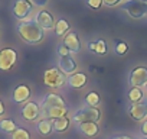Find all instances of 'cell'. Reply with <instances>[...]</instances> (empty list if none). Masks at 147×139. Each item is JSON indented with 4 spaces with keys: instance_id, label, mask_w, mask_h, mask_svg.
I'll return each mask as SVG.
<instances>
[{
    "instance_id": "f546056e",
    "label": "cell",
    "mask_w": 147,
    "mask_h": 139,
    "mask_svg": "<svg viewBox=\"0 0 147 139\" xmlns=\"http://www.w3.org/2000/svg\"><path fill=\"white\" fill-rule=\"evenodd\" d=\"M30 2L33 5H36V6H45L48 3V0H30Z\"/></svg>"
},
{
    "instance_id": "cb8c5ba5",
    "label": "cell",
    "mask_w": 147,
    "mask_h": 139,
    "mask_svg": "<svg viewBox=\"0 0 147 139\" xmlns=\"http://www.w3.org/2000/svg\"><path fill=\"white\" fill-rule=\"evenodd\" d=\"M12 139H30V133L23 127H18L12 133Z\"/></svg>"
},
{
    "instance_id": "8992f818",
    "label": "cell",
    "mask_w": 147,
    "mask_h": 139,
    "mask_svg": "<svg viewBox=\"0 0 147 139\" xmlns=\"http://www.w3.org/2000/svg\"><path fill=\"white\" fill-rule=\"evenodd\" d=\"M124 10L128 12V15L134 19H140L141 16L147 15V5L140 2V0H128L121 6Z\"/></svg>"
},
{
    "instance_id": "9a60e30c",
    "label": "cell",
    "mask_w": 147,
    "mask_h": 139,
    "mask_svg": "<svg viewBox=\"0 0 147 139\" xmlns=\"http://www.w3.org/2000/svg\"><path fill=\"white\" fill-rule=\"evenodd\" d=\"M43 107H55V106H65V100L55 94V93H49L43 97V102H42Z\"/></svg>"
},
{
    "instance_id": "44dd1931",
    "label": "cell",
    "mask_w": 147,
    "mask_h": 139,
    "mask_svg": "<svg viewBox=\"0 0 147 139\" xmlns=\"http://www.w3.org/2000/svg\"><path fill=\"white\" fill-rule=\"evenodd\" d=\"M69 28H71V26H69V23H68L65 19H59V20L56 22V25H55V32H56V35L62 36V35L68 33Z\"/></svg>"
},
{
    "instance_id": "e575fe53",
    "label": "cell",
    "mask_w": 147,
    "mask_h": 139,
    "mask_svg": "<svg viewBox=\"0 0 147 139\" xmlns=\"http://www.w3.org/2000/svg\"><path fill=\"white\" fill-rule=\"evenodd\" d=\"M140 2H143V3H146V5H147V0H140Z\"/></svg>"
},
{
    "instance_id": "3957f363",
    "label": "cell",
    "mask_w": 147,
    "mask_h": 139,
    "mask_svg": "<svg viewBox=\"0 0 147 139\" xmlns=\"http://www.w3.org/2000/svg\"><path fill=\"white\" fill-rule=\"evenodd\" d=\"M100 119H101L100 110L97 107H91V106H87V107L78 110L75 114H74V120H75L78 125L80 123H85V122H94V123H97Z\"/></svg>"
},
{
    "instance_id": "8fae6325",
    "label": "cell",
    "mask_w": 147,
    "mask_h": 139,
    "mask_svg": "<svg viewBox=\"0 0 147 139\" xmlns=\"http://www.w3.org/2000/svg\"><path fill=\"white\" fill-rule=\"evenodd\" d=\"M35 20H36V23H38L42 29H55L53 18H52V15H51L48 10H40V12H38Z\"/></svg>"
},
{
    "instance_id": "d6a6232c",
    "label": "cell",
    "mask_w": 147,
    "mask_h": 139,
    "mask_svg": "<svg viewBox=\"0 0 147 139\" xmlns=\"http://www.w3.org/2000/svg\"><path fill=\"white\" fill-rule=\"evenodd\" d=\"M111 139H134V138L127 136V135H118V136H114V138H111Z\"/></svg>"
},
{
    "instance_id": "484cf974",
    "label": "cell",
    "mask_w": 147,
    "mask_h": 139,
    "mask_svg": "<svg viewBox=\"0 0 147 139\" xmlns=\"http://www.w3.org/2000/svg\"><path fill=\"white\" fill-rule=\"evenodd\" d=\"M115 51H117V54H120V55H123V54H125L127 51H128V45L125 44V42H117V46H115Z\"/></svg>"
},
{
    "instance_id": "5b68a950",
    "label": "cell",
    "mask_w": 147,
    "mask_h": 139,
    "mask_svg": "<svg viewBox=\"0 0 147 139\" xmlns=\"http://www.w3.org/2000/svg\"><path fill=\"white\" fill-rule=\"evenodd\" d=\"M33 9V3L30 0H15V3L12 6V13L16 19L25 20Z\"/></svg>"
},
{
    "instance_id": "7a4b0ae2",
    "label": "cell",
    "mask_w": 147,
    "mask_h": 139,
    "mask_svg": "<svg viewBox=\"0 0 147 139\" xmlns=\"http://www.w3.org/2000/svg\"><path fill=\"white\" fill-rule=\"evenodd\" d=\"M66 74H63L59 68H49L43 73V83L51 89H59L66 81Z\"/></svg>"
},
{
    "instance_id": "7c38bea8",
    "label": "cell",
    "mask_w": 147,
    "mask_h": 139,
    "mask_svg": "<svg viewBox=\"0 0 147 139\" xmlns=\"http://www.w3.org/2000/svg\"><path fill=\"white\" fill-rule=\"evenodd\" d=\"M59 70L63 73V74H74L75 73V70H77V62L74 61L69 55L68 57H61V59H59Z\"/></svg>"
},
{
    "instance_id": "836d02e7",
    "label": "cell",
    "mask_w": 147,
    "mask_h": 139,
    "mask_svg": "<svg viewBox=\"0 0 147 139\" xmlns=\"http://www.w3.org/2000/svg\"><path fill=\"white\" fill-rule=\"evenodd\" d=\"M5 110H6V109H5V104H3L2 100H0V116H3V114H5Z\"/></svg>"
},
{
    "instance_id": "7402d4cb",
    "label": "cell",
    "mask_w": 147,
    "mask_h": 139,
    "mask_svg": "<svg viewBox=\"0 0 147 139\" xmlns=\"http://www.w3.org/2000/svg\"><path fill=\"white\" fill-rule=\"evenodd\" d=\"M100 94L98 93H95V91H90L87 96H85V103L88 104V106H91V107H97L98 104H100Z\"/></svg>"
},
{
    "instance_id": "5bb4252c",
    "label": "cell",
    "mask_w": 147,
    "mask_h": 139,
    "mask_svg": "<svg viewBox=\"0 0 147 139\" xmlns=\"http://www.w3.org/2000/svg\"><path fill=\"white\" fill-rule=\"evenodd\" d=\"M43 113L48 119L53 120L58 117H63L68 113V107L66 106H55V107H43Z\"/></svg>"
},
{
    "instance_id": "52a82bcc",
    "label": "cell",
    "mask_w": 147,
    "mask_h": 139,
    "mask_svg": "<svg viewBox=\"0 0 147 139\" xmlns=\"http://www.w3.org/2000/svg\"><path fill=\"white\" fill-rule=\"evenodd\" d=\"M130 83L133 87H144L147 86V68L146 67H136L130 73Z\"/></svg>"
},
{
    "instance_id": "277c9868",
    "label": "cell",
    "mask_w": 147,
    "mask_h": 139,
    "mask_svg": "<svg viewBox=\"0 0 147 139\" xmlns=\"http://www.w3.org/2000/svg\"><path fill=\"white\" fill-rule=\"evenodd\" d=\"M18 61V52L13 48H2L0 49V70L2 71H9L15 67Z\"/></svg>"
},
{
    "instance_id": "d6986e66",
    "label": "cell",
    "mask_w": 147,
    "mask_h": 139,
    "mask_svg": "<svg viewBox=\"0 0 147 139\" xmlns=\"http://www.w3.org/2000/svg\"><path fill=\"white\" fill-rule=\"evenodd\" d=\"M18 129V125L12 119H0V132L3 133H13Z\"/></svg>"
},
{
    "instance_id": "6da1fadb",
    "label": "cell",
    "mask_w": 147,
    "mask_h": 139,
    "mask_svg": "<svg viewBox=\"0 0 147 139\" xmlns=\"http://www.w3.org/2000/svg\"><path fill=\"white\" fill-rule=\"evenodd\" d=\"M16 31L22 41L29 45H36L45 38V29H42L36 23V20H20V23H18L16 26Z\"/></svg>"
},
{
    "instance_id": "2e32d148",
    "label": "cell",
    "mask_w": 147,
    "mask_h": 139,
    "mask_svg": "<svg viewBox=\"0 0 147 139\" xmlns=\"http://www.w3.org/2000/svg\"><path fill=\"white\" fill-rule=\"evenodd\" d=\"M68 84L74 89H82L87 84V76L84 73H75L68 78Z\"/></svg>"
},
{
    "instance_id": "1f68e13d",
    "label": "cell",
    "mask_w": 147,
    "mask_h": 139,
    "mask_svg": "<svg viewBox=\"0 0 147 139\" xmlns=\"http://www.w3.org/2000/svg\"><path fill=\"white\" fill-rule=\"evenodd\" d=\"M88 49L90 51H95L97 49V42H88Z\"/></svg>"
},
{
    "instance_id": "4316f807",
    "label": "cell",
    "mask_w": 147,
    "mask_h": 139,
    "mask_svg": "<svg viewBox=\"0 0 147 139\" xmlns=\"http://www.w3.org/2000/svg\"><path fill=\"white\" fill-rule=\"evenodd\" d=\"M102 2H104V0H87L88 6L92 7V9H100L101 5H102Z\"/></svg>"
},
{
    "instance_id": "e0dca14e",
    "label": "cell",
    "mask_w": 147,
    "mask_h": 139,
    "mask_svg": "<svg viewBox=\"0 0 147 139\" xmlns=\"http://www.w3.org/2000/svg\"><path fill=\"white\" fill-rule=\"evenodd\" d=\"M80 130H81L85 136L94 138V136L98 135L100 127H98V125L94 123V122H85V123H80Z\"/></svg>"
},
{
    "instance_id": "4dcf8cb0",
    "label": "cell",
    "mask_w": 147,
    "mask_h": 139,
    "mask_svg": "<svg viewBox=\"0 0 147 139\" xmlns=\"http://www.w3.org/2000/svg\"><path fill=\"white\" fill-rule=\"evenodd\" d=\"M141 135L147 138V120H144L143 126H141Z\"/></svg>"
},
{
    "instance_id": "d4e9b609",
    "label": "cell",
    "mask_w": 147,
    "mask_h": 139,
    "mask_svg": "<svg viewBox=\"0 0 147 139\" xmlns=\"http://www.w3.org/2000/svg\"><path fill=\"white\" fill-rule=\"evenodd\" d=\"M97 54H105L107 52V44L104 39H100L97 41V49H95Z\"/></svg>"
},
{
    "instance_id": "4fadbf2b",
    "label": "cell",
    "mask_w": 147,
    "mask_h": 139,
    "mask_svg": "<svg viewBox=\"0 0 147 139\" xmlns=\"http://www.w3.org/2000/svg\"><path fill=\"white\" fill-rule=\"evenodd\" d=\"M63 45L69 49V52H80V51H81V42H80L77 33H74V32L65 35V38H63Z\"/></svg>"
},
{
    "instance_id": "9c48e42d",
    "label": "cell",
    "mask_w": 147,
    "mask_h": 139,
    "mask_svg": "<svg viewBox=\"0 0 147 139\" xmlns=\"http://www.w3.org/2000/svg\"><path fill=\"white\" fill-rule=\"evenodd\" d=\"M128 114L134 119V120H143L147 116V102H138V103H133L128 107Z\"/></svg>"
},
{
    "instance_id": "83f0119b",
    "label": "cell",
    "mask_w": 147,
    "mask_h": 139,
    "mask_svg": "<svg viewBox=\"0 0 147 139\" xmlns=\"http://www.w3.org/2000/svg\"><path fill=\"white\" fill-rule=\"evenodd\" d=\"M58 54H59L61 57H68V54H69V49H68V48H66V46L62 44V45L58 48Z\"/></svg>"
},
{
    "instance_id": "603a6c76",
    "label": "cell",
    "mask_w": 147,
    "mask_h": 139,
    "mask_svg": "<svg viewBox=\"0 0 147 139\" xmlns=\"http://www.w3.org/2000/svg\"><path fill=\"white\" fill-rule=\"evenodd\" d=\"M128 99H130L131 103H138V102H141V99H143V90L138 89V87H133V89L130 90V93H128Z\"/></svg>"
},
{
    "instance_id": "ba28073f",
    "label": "cell",
    "mask_w": 147,
    "mask_h": 139,
    "mask_svg": "<svg viewBox=\"0 0 147 139\" xmlns=\"http://www.w3.org/2000/svg\"><path fill=\"white\" fill-rule=\"evenodd\" d=\"M20 114H22V117H23L26 122H33V120H36V119L39 117V114H40V107H39V104H38L36 102H28V103L22 107Z\"/></svg>"
},
{
    "instance_id": "ffe728a7",
    "label": "cell",
    "mask_w": 147,
    "mask_h": 139,
    "mask_svg": "<svg viewBox=\"0 0 147 139\" xmlns=\"http://www.w3.org/2000/svg\"><path fill=\"white\" fill-rule=\"evenodd\" d=\"M52 126H53V130H56V132H65L69 127V119L66 116L53 119L52 120Z\"/></svg>"
},
{
    "instance_id": "f1b7e54d",
    "label": "cell",
    "mask_w": 147,
    "mask_h": 139,
    "mask_svg": "<svg viewBox=\"0 0 147 139\" xmlns=\"http://www.w3.org/2000/svg\"><path fill=\"white\" fill-rule=\"evenodd\" d=\"M120 2H121V0H104V3L107 6H117Z\"/></svg>"
},
{
    "instance_id": "30bf717a",
    "label": "cell",
    "mask_w": 147,
    "mask_h": 139,
    "mask_svg": "<svg viewBox=\"0 0 147 139\" xmlns=\"http://www.w3.org/2000/svg\"><path fill=\"white\" fill-rule=\"evenodd\" d=\"M29 97H30V89L26 84H19L12 93V100L18 104H22V103L28 102Z\"/></svg>"
},
{
    "instance_id": "ac0fdd59",
    "label": "cell",
    "mask_w": 147,
    "mask_h": 139,
    "mask_svg": "<svg viewBox=\"0 0 147 139\" xmlns=\"http://www.w3.org/2000/svg\"><path fill=\"white\" fill-rule=\"evenodd\" d=\"M36 129H38V132H39L42 136H48V135L53 130V126H52V122H51V120H48V119H42V120L38 122Z\"/></svg>"
}]
</instances>
